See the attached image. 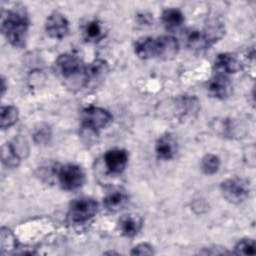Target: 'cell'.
<instances>
[{
  "instance_id": "obj_1",
  "label": "cell",
  "mask_w": 256,
  "mask_h": 256,
  "mask_svg": "<svg viewBox=\"0 0 256 256\" xmlns=\"http://www.w3.org/2000/svg\"><path fill=\"white\" fill-rule=\"evenodd\" d=\"M134 50L141 59H171L178 53L179 44L176 38L168 35L145 37L136 41Z\"/></svg>"
},
{
  "instance_id": "obj_2",
  "label": "cell",
  "mask_w": 256,
  "mask_h": 256,
  "mask_svg": "<svg viewBox=\"0 0 256 256\" xmlns=\"http://www.w3.org/2000/svg\"><path fill=\"white\" fill-rule=\"evenodd\" d=\"M29 19L23 10H3L1 16V30L3 35L15 47L25 44Z\"/></svg>"
},
{
  "instance_id": "obj_3",
  "label": "cell",
  "mask_w": 256,
  "mask_h": 256,
  "mask_svg": "<svg viewBox=\"0 0 256 256\" xmlns=\"http://www.w3.org/2000/svg\"><path fill=\"white\" fill-rule=\"evenodd\" d=\"M224 35L222 24H213L204 30L188 29L185 31L186 45L191 49H206L221 39Z\"/></svg>"
},
{
  "instance_id": "obj_4",
  "label": "cell",
  "mask_w": 256,
  "mask_h": 256,
  "mask_svg": "<svg viewBox=\"0 0 256 256\" xmlns=\"http://www.w3.org/2000/svg\"><path fill=\"white\" fill-rule=\"evenodd\" d=\"M97 202L91 198L83 197L71 202L68 216L74 223H83L91 219L97 212Z\"/></svg>"
},
{
  "instance_id": "obj_5",
  "label": "cell",
  "mask_w": 256,
  "mask_h": 256,
  "mask_svg": "<svg viewBox=\"0 0 256 256\" xmlns=\"http://www.w3.org/2000/svg\"><path fill=\"white\" fill-rule=\"evenodd\" d=\"M220 188L224 198L231 203H241L248 197L249 194L247 182L239 178L227 179L223 181Z\"/></svg>"
},
{
  "instance_id": "obj_6",
  "label": "cell",
  "mask_w": 256,
  "mask_h": 256,
  "mask_svg": "<svg viewBox=\"0 0 256 256\" xmlns=\"http://www.w3.org/2000/svg\"><path fill=\"white\" fill-rule=\"evenodd\" d=\"M85 175L81 167L74 164H67L58 170V180L65 190H75L82 186Z\"/></svg>"
},
{
  "instance_id": "obj_7",
  "label": "cell",
  "mask_w": 256,
  "mask_h": 256,
  "mask_svg": "<svg viewBox=\"0 0 256 256\" xmlns=\"http://www.w3.org/2000/svg\"><path fill=\"white\" fill-rule=\"evenodd\" d=\"M81 119H82L83 125L86 128L97 131L107 126L111 121L112 116L107 110L103 108L91 106V107L85 108L82 111Z\"/></svg>"
},
{
  "instance_id": "obj_8",
  "label": "cell",
  "mask_w": 256,
  "mask_h": 256,
  "mask_svg": "<svg viewBox=\"0 0 256 256\" xmlns=\"http://www.w3.org/2000/svg\"><path fill=\"white\" fill-rule=\"evenodd\" d=\"M56 70L63 78H71L84 75L85 65L82 60L74 54H63L56 60Z\"/></svg>"
},
{
  "instance_id": "obj_9",
  "label": "cell",
  "mask_w": 256,
  "mask_h": 256,
  "mask_svg": "<svg viewBox=\"0 0 256 256\" xmlns=\"http://www.w3.org/2000/svg\"><path fill=\"white\" fill-rule=\"evenodd\" d=\"M109 71V67L106 61L104 60H95L88 65L85 66L83 82L84 86L88 88L97 87L99 84L103 82L107 73Z\"/></svg>"
},
{
  "instance_id": "obj_10",
  "label": "cell",
  "mask_w": 256,
  "mask_h": 256,
  "mask_svg": "<svg viewBox=\"0 0 256 256\" xmlns=\"http://www.w3.org/2000/svg\"><path fill=\"white\" fill-rule=\"evenodd\" d=\"M27 143L21 138L14 139L13 142H7L2 147V160L8 167H16L19 165L21 158L23 157V152H27Z\"/></svg>"
},
{
  "instance_id": "obj_11",
  "label": "cell",
  "mask_w": 256,
  "mask_h": 256,
  "mask_svg": "<svg viewBox=\"0 0 256 256\" xmlns=\"http://www.w3.org/2000/svg\"><path fill=\"white\" fill-rule=\"evenodd\" d=\"M45 29L51 38L62 39L69 32V23L64 15L59 12H53L46 20Z\"/></svg>"
},
{
  "instance_id": "obj_12",
  "label": "cell",
  "mask_w": 256,
  "mask_h": 256,
  "mask_svg": "<svg viewBox=\"0 0 256 256\" xmlns=\"http://www.w3.org/2000/svg\"><path fill=\"white\" fill-rule=\"evenodd\" d=\"M105 165L111 173H121L127 165L128 155L125 150L113 149L108 151L104 157Z\"/></svg>"
},
{
  "instance_id": "obj_13",
  "label": "cell",
  "mask_w": 256,
  "mask_h": 256,
  "mask_svg": "<svg viewBox=\"0 0 256 256\" xmlns=\"http://www.w3.org/2000/svg\"><path fill=\"white\" fill-rule=\"evenodd\" d=\"M208 92L215 98H225L231 92V84L229 79L224 75L218 73L208 83Z\"/></svg>"
},
{
  "instance_id": "obj_14",
  "label": "cell",
  "mask_w": 256,
  "mask_h": 256,
  "mask_svg": "<svg viewBox=\"0 0 256 256\" xmlns=\"http://www.w3.org/2000/svg\"><path fill=\"white\" fill-rule=\"evenodd\" d=\"M128 202V195L123 188H114L104 197L105 207L112 212L121 210Z\"/></svg>"
},
{
  "instance_id": "obj_15",
  "label": "cell",
  "mask_w": 256,
  "mask_h": 256,
  "mask_svg": "<svg viewBox=\"0 0 256 256\" xmlns=\"http://www.w3.org/2000/svg\"><path fill=\"white\" fill-rule=\"evenodd\" d=\"M215 68L220 74L236 73L241 69V64L238 59L229 53L219 54L215 60Z\"/></svg>"
},
{
  "instance_id": "obj_16",
  "label": "cell",
  "mask_w": 256,
  "mask_h": 256,
  "mask_svg": "<svg viewBox=\"0 0 256 256\" xmlns=\"http://www.w3.org/2000/svg\"><path fill=\"white\" fill-rule=\"evenodd\" d=\"M177 151V142L171 134L161 136L156 143V153L161 159H171Z\"/></svg>"
},
{
  "instance_id": "obj_17",
  "label": "cell",
  "mask_w": 256,
  "mask_h": 256,
  "mask_svg": "<svg viewBox=\"0 0 256 256\" xmlns=\"http://www.w3.org/2000/svg\"><path fill=\"white\" fill-rule=\"evenodd\" d=\"M141 226H142V220L138 216L132 215V214L124 215L123 217H121L119 221L120 231L126 237L135 236L140 231Z\"/></svg>"
},
{
  "instance_id": "obj_18",
  "label": "cell",
  "mask_w": 256,
  "mask_h": 256,
  "mask_svg": "<svg viewBox=\"0 0 256 256\" xmlns=\"http://www.w3.org/2000/svg\"><path fill=\"white\" fill-rule=\"evenodd\" d=\"M162 22L167 29H176L182 25L184 21V16L182 12L176 8L165 9L162 13Z\"/></svg>"
},
{
  "instance_id": "obj_19",
  "label": "cell",
  "mask_w": 256,
  "mask_h": 256,
  "mask_svg": "<svg viewBox=\"0 0 256 256\" xmlns=\"http://www.w3.org/2000/svg\"><path fill=\"white\" fill-rule=\"evenodd\" d=\"M18 110L14 106H2L0 112V126L2 129L9 128L18 120Z\"/></svg>"
},
{
  "instance_id": "obj_20",
  "label": "cell",
  "mask_w": 256,
  "mask_h": 256,
  "mask_svg": "<svg viewBox=\"0 0 256 256\" xmlns=\"http://www.w3.org/2000/svg\"><path fill=\"white\" fill-rule=\"evenodd\" d=\"M220 166L219 158L214 154L206 155L201 161V169L207 175L215 174Z\"/></svg>"
},
{
  "instance_id": "obj_21",
  "label": "cell",
  "mask_w": 256,
  "mask_h": 256,
  "mask_svg": "<svg viewBox=\"0 0 256 256\" xmlns=\"http://www.w3.org/2000/svg\"><path fill=\"white\" fill-rule=\"evenodd\" d=\"M235 254L237 255H255L256 243L253 239H243L235 246Z\"/></svg>"
},
{
  "instance_id": "obj_22",
  "label": "cell",
  "mask_w": 256,
  "mask_h": 256,
  "mask_svg": "<svg viewBox=\"0 0 256 256\" xmlns=\"http://www.w3.org/2000/svg\"><path fill=\"white\" fill-rule=\"evenodd\" d=\"M102 27L98 21L89 22L85 28V35L89 40H98L102 37Z\"/></svg>"
},
{
  "instance_id": "obj_23",
  "label": "cell",
  "mask_w": 256,
  "mask_h": 256,
  "mask_svg": "<svg viewBox=\"0 0 256 256\" xmlns=\"http://www.w3.org/2000/svg\"><path fill=\"white\" fill-rule=\"evenodd\" d=\"M131 254L132 255H151L153 254V249L149 244L141 243L132 249Z\"/></svg>"
},
{
  "instance_id": "obj_24",
  "label": "cell",
  "mask_w": 256,
  "mask_h": 256,
  "mask_svg": "<svg viewBox=\"0 0 256 256\" xmlns=\"http://www.w3.org/2000/svg\"><path fill=\"white\" fill-rule=\"evenodd\" d=\"M49 136H50L49 129H48L47 127H45V128H40L39 130H37V132H36L35 135H34V138H35V140H36L37 142L43 143V142H45V141L48 140Z\"/></svg>"
},
{
  "instance_id": "obj_25",
  "label": "cell",
  "mask_w": 256,
  "mask_h": 256,
  "mask_svg": "<svg viewBox=\"0 0 256 256\" xmlns=\"http://www.w3.org/2000/svg\"><path fill=\"white\" fill-rule=\"evenodd\" d=\"M1 83H2V88H1V90H2V95L5 93V90H6V85H5V79L4 78H2V80H1Z\"/></svg>"
}]
</instances>
